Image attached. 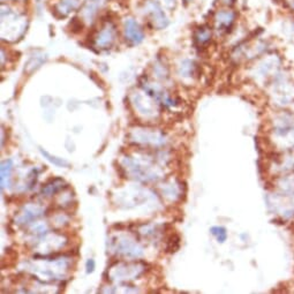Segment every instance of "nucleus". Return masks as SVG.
<instances>
[{
    "mask_svg": "<svg viewBox=\"0 0 294 294\" xmlns=\"http://www.w3.org/2000/svg\"><path fill=\"white\" fill-rule=\"evenodd\" d=\"M145 264L142 262H118L110 266L108 274L112 281H128L143 274Z\"/></svg>",
    "mask_w": 294,
    "mask_h": 294,
    "instance_id": "f257e3e1",
    "label": "nucleus"
},
{
    "mask_svg": "<svg viewBox=\"0 0 294 294\" xmlns=\"http://www.w3.org/2000/svg\"><path fill=\"white\" fill-rule=\"evenodd\" d=\"M117 241H111L112 246L114 247L117 254L119 255L126 256V257H140L142 255V248L139 246V244L133 239L128 238V236H123L119 238V241L116 239Z\"/></svg>",
    "mask_w": 294,
    "mask_h": 294,
    "instance_id": "f03ea898",
    "label": "nucleus"
},
{
    "mask_svg": "<svg viewBox=\"0 0 294 294\" xmlns=\"http://www.w3.org/2000/svg\"><path fill=\"white\" fill-rule=\"evenodd\" d=\"M43 209L38 207V205L28 204L19 212L15 220H16V224H19V225H26V224L31 223L32 220L41 217L43 215Z\"/></svg>",
    "mask_w": 294,
    "mask_h": 294,
    "instance_id": "7ed1b4c3",
    "label": "nucleus"
},
{
    "mask_svg": "<svg viewBox=\"0 0 294 294\" xmlns=\"http://www.w3.org/2000/svg\"><path fill=\"white\" fill-rule=\"evenodd\" d=\"M114 39H116V28L113 24L108 23L98 32L95 38V45L97 47L108 48L113 44Z\"/></svg>",
    "mask_w": 294,
    "mask_h": 294,
    "instance_id": "20e7f679",
    "label": "nucleus"
},
{
    "mask_svg": "<svg viewBox=\"0 0 294 294\" xmlns=\"http://www.w3.org/2000/svg\"><path fill=\"white\" fill-rule=\"evenodd\" d=\"M125 37L129 43L140 44L144 38L143 30L135 20L129 19L125 22Z\"/></svg>",
    "mask_w": 294,
    "mask_h": 294,
    "instance_id": "39448f33",
    "label": "nucleus"
},
{
    "mask_svg": "<svg viewBox=\"0 0 294 294\" xmlns=\"http://www.w3.org/2000/svg\"><path fill=\"white\" fill-rule=\"evenodd\" d=\"M147 12L149 14L151 21H153L154 26L157 27V28L162 29L166 27L168 24V20H166L164 12L162 11V8L159 7L156 2L154 1H149L147 4Z\"/></svg>",
    "mask_w": 294,
    "mask_h": 294,
    "instance_id": "423d86ee",
    "label": "nucleus"
},
{
    "mask_svg": "<svg viewBox=\"0 0 294 294\" xmlns=\"http://www.w3.org/2000/svg\"><path fill=\"white\" fill-rule=\"evenodd\" d=\"M66 188H67V185H66L63 179L54 178L48 180L47 183L42 187L41 193L45 198H50V196H54L60 192H63Z\"/></svg>",
    "mask_w": 294,
    "mask_h": 294,
    "instance_id": "0eeeda50",
    "label": "nucleus"
},
{
    "mask_svg": "<svg viewBox=\"0 0 294 294\" xmlns=\"http://www.w3.org/2000/svg\"><path fill=\"white\" fill-rule=\"evenodd\" d=\"M235 13L231 10H222L217 12L216 16H215V22L217 24L218 30L229 29L234 22Z\"/></svg>",
    "mask_w": 294,
    "mask_h": 294,
    "instance_id": "6e6552de",
    "label": "nucleus"
},
{
    "mask_svg": "<svg viewBox=\"0 0 294 294\" xmlns=\"http://www.w3.org/2000/svg\"><path fill=\"white\" fill-rule=\"evenodd\" d=\"M0 171H1V190H4L6 187L11 186V180H12V171H13V162L11 159L4 160L1 163V168H0Z\"/></svg>",
    "mask_w": 294,
    "mask_h": 294,
    "instance_id": "1a4fd4ad",
    "label": "nucleus"
},
{
    "mask_svg": "<svg viewBox=\"0 0 294 294\" xmlns=\"http://www.w3.org/2000/svg\"><path fill=\"white\" fill-rule=\"evenodd\" d=\"M211 39V30L207 27H202L195 32V41L199 45L207 44Z\"/></svg>",
    "mask_w": 294,
    "mask_h": 294,
    "instance_id": "9d476101",
    "label": "nucleus"
},
{
    "mask_svg": "<svg viewBox=\"0 0 294 294\" xmlns=\"http://www.w3.org/2000/svg\"><path fill=\"white\" fill-rule=\"evenodd\" d=\"M39 151H41V154L43 155V156L48 160V162L53 163L54 165L60 166V168H69V163L66 162V160H63L62 158H57V157L51 156V155L48 154L47 151L43 150V149H42V148H41V149H39Z\"/></svg>",
    "mask_w": 294,
    "mask_h": 294,
    "instance_id": "9b49d317",
    "label": "nucleus"
},
{
    "mask_svg": "<svg viewBox=\"0 0 294 294\" xmlns=\"http://www.w3.org/2000/svg\"><path fill=\"white\" fill-rule=\"evenodd\" d=\"M101 4L102 0H89L88 1L86 8H84V14H86L87 19H92L93 15L96 13V10Z\"/></svg>",
    "mask_w": 294,
    "mask_h": 294,
    "instance_id": "f8f14e48",
    "label": "nucleus"
},
{
    "mask_svg": "<svg viewBox=\"0 0 294 294\" xmlns=\"http://www.w3.org/2000/svg\"><path fill=\"white\" fill-rule=\"evenodd\" d=\"M210 232H211V234L217 239L218 242H222V244H223L224 241H226L227 232H226V230L224 229V227L214 226V227H211Z\"/></svg>",
    "mask_w": 294,
    "mask_h": 294,
    "instance_id": "ddd939ff",
    "label": "nucleus"
},
{
    "mask_svg": "<svg viewBox=\"0 0 294 294\" xmlns=\"http://www.w3.org/2000/svg\"><path fill=\"white\" fill-rule=\"evenodd\" d=\"M86 268H87L88 274H92V272L93 270H95V261H93V259L88 260L87 261V264H86Z\"/></svg>",
    "mask_w": 294,
    "mask_h": 294,
    "instance_id": "4468645a",
    "label": "nucleus"
}]
</instances>
